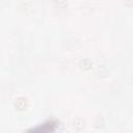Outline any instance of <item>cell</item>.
Masks as SVG:
<instances>
[{
	"label": "cell",
	"mask_w": 133,
	"mask_h": 133,
	"mask_svg": "<svg viewBox=\"0 0 133 133\" xmlns=\"http://www.w3.org/2000/svg\"><path fill=\"white\" fill-rule=\"evenodd\" d=\"M16 107H17L19 110H23V109H25V107H26V100L23 99V98L18 99L17 102H16Z\"/></svg>",
	"instance_id": "6da1fadb"
},
{
	"label": "cell",
	"mask_w": 133,
	"mask_h": 133,
	"mask_svg": "<svg viewBox=\"0 0 133 133\" xmlns=\"http://www.w3.org/2000/svg\"><path fill=\"white\" fill-rule=\"evenodd\" d=\"M80 65L82 69H85V70H88L91 65H92V62L89 60V59H83L81 62H80Z\"/></svg>",
	"instance_id": "7a4b0ae2"
},
{
	"label": "cell",
	"mask_w": 133,
	"mask_h": 133,
	"mask_svg": "<svg viewBox=\"0 0 133 133\" xmlns=\"http://www.w3.org/2000/svg\"><path fill=\"white\" fill-rule=\"evenodd\" d=\"M54 2H56L57 3V5L58 6H60V7H63V6H65L66 4H68V2H66V0H53Z\"/></svg>",
	"instance_id": "3957f363"
}]
</instances>
